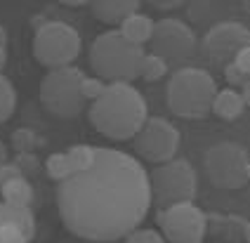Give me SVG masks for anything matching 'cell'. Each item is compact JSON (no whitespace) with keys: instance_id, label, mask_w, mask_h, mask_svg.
Segmentation results:
<instances>
[{"instance_id":"3","label":"cell","mask_w":250,"mask_h":243,"mask_svg":"<svg viewBox=\"0 0 250 243\" xmlns=\"http://www.w3.org/2000/svg\"><path fill=\"white\" fill-rule=\"evenodd\" d=\"M144 47L127 43L121 31L111 29L106 33H99L90 45V69L95 78L111 83H130L139 78V66L144 59Z\"/></svg>"},{"instance_id":"6","label":"cell","mask_w":250,"mask_h":243,"mask_svg":"<svg viewBox=\"0 0 250 243\" xmlns=\"http://www.w3.org/2000/svg\"><path fill=\"white\" fill-rule=\"evenodd\" d=\"M85 73L78 66H64L50 71L41 83V101L47 114L57 118H76L87 101L81 95Z\"/></svg>"},{"instance_id":"12","label":"cell","mask_w":250,"mask_h":243,"mask_svg":"<svg viewBox=\"0 0 250 243\" xmlns=\"http://www.w3.org/2000/svg\"><path fill=\"white\" fill-rule=\"evenodd\" d=\"M248 45H250L248 26L241 24V21H234V19H222V21L212 24L206 31V36H203V55L210 59V64L224 69Z\"/></svg>"},{"instance_id":"1","label":"cell","mask_w":250,"mask_h":243,"mask_svg":"<svg viewBox=\"0 0 250 243\" xmlns=\"http://www.w3.org/2000/svg\"><path fill=\"white\" fill-rule=\"evenodd\" d=\"M64 227L85 241H118L139 229L151 208L149 175L135 156L95 146V163L57 186Z\"/></svg>"},{"instance_id":"11","label":"cell","mask_w":250,"mask_h":243,"mask_svg":"<svg viewBox=\"0 0 250 243\" xmlns=\"http://www.w3.org/2000/svg\"><path fill=\"white\" fill-rule=\"evenodd\" d=\"M132 149L142 161H149L156 165L167 163L175 158L177 149H180V130L166 118L151 116L132 137Z\"/></svg>"},{"instance_id":"13","label":"cell","mask_w":250,"mask_h":243,"mask_svg":"<svg viewBox=\"0 0 250 243\" xmlns=\"http://www.w3.org/2000/svg\"><path fill=\"white\" fill-rule=\"evenodd\" d=\"M87 10L102 24L121 26L130 15L142 10V2H137V0H95V2H87Z\"/></svg>"},{"instance_id":"14","label":"cell","mask_w":250,"mask_h":243,"mask_svg":"<svg viewBox=\"0 0 250 243\" xmlns=\"http://www.w3.org/2000/svg\"><path fill=\"white\" fill-rule=\"evenodd\" d=\"M250 87L246 90H231V87H222L217 90L215 100H212V109L210 114H215L222 121H236L238 116H243V111L248 109V100H250Z\"/></svg>"},{"instance_id":"35","label":"cell","mask_w":250,"mask_h":243,"mask_svg":"<svg viewBox=\"0 0 250 243\" xmlns=\"http://www.w3.org/2000/svg\"><path fill=\"white\" fill-rule=\"evenodd\" d=\"M0 45H5V47H7V31L2 29V26H0Z\"/></svg>"},{"instance_id":"26","label":"cell","mask_w":250,"mask_h":243,"mask_svg":"<svg viewBox=\"0 0 250 243\" xmlns=\"http://www.w3.org/2000/svg\"><path fill=\"white\" fill-rule=\"evenodd\" d=\"M222 73H224V81L229 83L231 90H246V87H248V76L238 71L234 64H227L222 69Z\"/></svg>"},{"instance_id":"17","label":"cell","mask_w":250,"mask_h":243,"mask_svg":"<svg viewBox=\"0 0 250 243\" xmlns=\"http://www.w3.org/2000/svg\"><path fill=\"white\" fill-rule=\"evenodd\" d=\"M0 194H2V203H10V205H31L33 201V186L26 177H17L12 182L0 186Z\"/></svg>"},{"instance_id":"18","label":"cell","mask_w":250,"mask_h":243,"mask_svg":"<svg viewBox=\"0 0 250 243\" xmlns=\"http://www.w3.org/2000/svg\"><path fill=\"white\" fill-rule=\"evenodd\" d=\"M64 154L69 158L71 175L87 170L95 163V146H87V144H76V146H71L69 151H64Z\"/></svg>"},{"instance_id":"23","label":"cell","mask_w":250,"mask_h":243,"mask_svg":"<svg viewBox=\"0 0 250 243\" xmlns=\"http://www.w3.org/2000/svg\"><path fill=\"white\" fill-rule=\"evenodd\" d=\"M106 90V83L99 81L95 76H85L83 83H81V95H83L85 101H95L102 97V92Z\"/></svg>"},{"instance_id":"19","label":"cell","mask_w":250,"mask_h":243,"mask_svg":"<svg viewBox=\"0 0 250 243\" xmlns=\"http://www.w3.org/2000/svg\"><path fill=\"white\" fill-rule=\"evenodd\" d=\"M14 106H17V90H14L12 81L0 73V125L5 121H10V116L14 114Z\"/></svg>"},{"instance_id":"34","label":"cell","mask_w":250,"mask_h":243,"mask_svg":"<svg viewBox=\"0 0 250 243\" xmlns=\"http://www.w3.org/2000/svg\"><path fill=\"white\" fill-rule=\"evenodd\" d=\"M66 7H87V2H71V0H64Z\"/></svg>"},{"instance_id":"31","label":"cell","mask_w":250,"mask_h":243,"mask_svg":"<svg viewBox=\"0 0 250 243\" xmlns=\"http://www.w3.org/2000/svg\"><path fill=\"white\" fill-rule=\"evenodd\" d=\"M47 21H50V17H45V15H33L31 17V26H33V31H41Z\"/></svg>"},{"instance_id":"8","label":"cell","mask_w":250,"mask_h":243,"mask_svg":"<svg viewBox=\"0 0 250 243\" xmlns=\"http://www.w3.org/2000/svg\"><path fill=\"white\" fill-rule=\"evenodd\" d=\"M151 55L166 61V66H175L182 69L187 66L189 59L196 57L198 50V36L196 31L182 21L177 17H163L158 21H153V33H151Z\"/></svg>"},{"instance_id":"22","label":"cell","mask_w":250,"mask_h":243,"mask_svg":"<svg viewBox=\"0 0 250 243\" xmlns=\"http://www.w3.org/2000/svg\"><path fill=\"white\" fill-rule=\"evenodd\" d=\"M36 144H41V137L31 128H19L12 132V146L17 149V154H33Z\"/></svg>"},{"instance_id":"4","label":"cell","mask_w":250,"mask_h":243,"mask_svg":"<svg viewBox=\"0 0 250 243\" xmlns=\"http://www.w3.org/2000/svg\"><path fill=\"white\" fill-rule=\"evenodd\" d=\"M217 83L206 69L198 66H182L167 81L166 100L167 109L180 118L198 121L206 118L212 109V100L217 95Z\"/></svg>"},{"instance_id":"5","label":"cell","mask_w":250,"mask_h":243,"mask_svg":"<svg viewBox=\"0 0 250 243\" xmlns=\"http://www.w3.org/2000/svg\"><path fill=\"white\" fill-rule=\"evenodd\" d=\"M149 189H151V205H158V210L177 203H194L198 177L194 165L187 158H172L149 172Z\"/></svg>"},{"instance_id":"2","label":"cell","mask_w":250,"mask_h":243,"mask_svg":"<svg viewBox=\"0 0 250 243\" xmlns=\"http://www.w3.org/2000/svg\"><path fill=\"white\" fill-rule=\"evenodd\" d=\"M146 100L130 83H111L102 97L90 104V123L113 142H125L146 123Z\"/></svg>"},{"instance_id":"29","label":"cell","mask_w":250,"mask_h":243,"mask_svg":"<svg viewBox=\"0 0 250 243\" xmlns=\"http://www.w3.org/2000/svg\"><path fill=\"white\" fill-rule=\"evenodd\" d=\"M231 64H234L241 73H246V76H248L250 73V47H243L236 57L231 59Z\"/></svg>"},{"instance_id":"33","label":"cell","mask_w":250,"mask_h":243,"mask_svg":"<svg viewBox=\"0 0 250 243\" xmlns=\"http://www.w3.org/2000/svg\"><path fill=\"white\" fill-rule=\"evenodd\" d=\"M2 163H7V146L0 142V165H2Z\"/></svg>"},{"instance_id":"7","label":"cell","mask_w":250,"mask_h":243,"mask_svg":"<svg viewBox=\"0 0 250 243\" xmlns=\"http://www.w3.org/2000/svg\"><path fill=\"white\" fill-rule=\"evenodd\" d=\"M81 47H83V40L78 31L59 19H50L33 36V57L50 71L73 66V61L81 55Z\"/></svg>"},{"instance_id":"10","label":"cell","mask_w":250,"mask_h":243,"mask_svg":"<svg viewBox=\"0 0 250 243\" xmlns=\"http://www.w3.org/2000/svg\"><path fill=\"white\" fill-rule=\"evenodd\" d=\"M161 236L170 243H203L208 234V215L194 203H177L156 213Z\"/></svg>"},{"instance_id":"32","label":"cell","mask_w":250,"mask_h":243,"mask_svg":"<svg viewBox=\"0 0 250 243\" xmlns=\"http://www.w3.org/2000/svg\"><path fill=\"white\" fill-rule=\"evenodd\" d=\"M5 66H7V47H5V45H0V73H2Z\"/></svg>"},{"instance_id":"21","label":"cell","mask_w":250,"mask_h":243,"mask_svg":"<svg viewBox=\"0 0 250 243\" xmlns=\"http://www.w3.org/2000/svg\"><path fill=\"white\" fill-rule=\"evenodd\" d=\"M45 172H47V177L55 180V182H64L66 177H71V165H69L66 154H52V156H47V161H45Z\"/></svg>"},{"instance_id":"15","label":"cell","mask_w":250,"mask_h":243,"mask_svg":"<svg viewBox=\"0 0 250 243\" xmlns=\"http://www.w3.org/2000/svg\"><path fill=\"white\" fill-rule=\"evenodd\" d=\"M0 227H14L19 229L28 241L36 236V217L33 210L26 205H10L0 201Z\"/></svg>"},{"instance_id":"28","label":"cell","mask_w":250,"mask_h":243,"mask_svg":"<svg viewBox=\"0 0 250 243\" xmlns=\"http://www.w3.org/2000/svg\"><path fill=\"white\" fill-rule=\"evenodd\" d=\"M17 177H24V175L19 172V168L14 165L12 161H7V163L0 165V186L7 184V182H12V180H17Z\"/></svg>"},{"instance_id":"24","label":"cell","mask_w":250,"mask_h":243,"mask_svg":"<svg viewBox=\"0 0 250 243\" xmlns=\"http://www.w3.org/2000/svg\"><path fill=\"white\" fill-rule=\"evenodd\" d=\"M125 243H166V239L156 229H135L125 236Z\"/></svg>"},{"instance_id":"27","label":"cell","mask_w":250,"mask_h":243,"mask_svg":"<svg viewBox=\"0 0 250 243\" xmlns=\"http://www.w3.org/2000/svg\"><path fill=\"white\" fill-rule=\"evenodd\" d=\"M0 243H28V239L14 227H0Z\"/></svg>"},{"instance_id":"9","label":"cell","mask_w":250,"mask_h":243,"mask_svg":"<svg viewBox=\"0 0 250 243\" xmlns=\"http://www.w3.org/2000/svg\"><path fill=\"white\" fill-rule=\"evenodd\" d=\"M203 168L217 189H243L250 180V156L238 142L212 144L203 156Z\"/></svg>"},{"instance_id":"30","label":"cell","mask_w":250,"mask_h":243,"mask_svg":"<svg viewBox=\"0 0 250 243\" xmlns=\"http://www.w3.org/2000/svg\"><path fill=\"white\" fill-rule=\"evenodd\" d=\"M149 7L158 10V12H172V10L184 7V2L182 0H153V2H149Z\"/></svg>"},{"instance_id":"16","label":"cell","mask_w":250,"mask_h":243,"mask_svg":"<svg viewBox=\"0 0 250 243\" xmlns=\"http://www.w3.org/2000/svg\"><path fill=\"white\" fill-rule=\"evenodd\" d=\"M121 36H123L127 43L137 45V47H144V45L151 40V33H153V19L146 17L144 12H135L125 19L123 24L118 26Z\"/></svg>"},{"instance_id":"25","label":"cell","mask_w":250,"mask_h":243,"mask_svg":"<svg viewBox=\"0 0 250 243\" xmlns=\"http://www.w3.org/2000/svg\"><path fill=\"white\" fill-rule=\"evenodd\" d=\"M14 165L19 168V172L26 177V175H36V172L41 170V161L36 154H17V158L12 161Z\"/></svg>"},{"instance_id":"20","label":"cell","mask_w":250,"mask_h":243,"mask_svg":"<svg viewBox=\"0 0 250 243\" xmlns=\"http://www.w3.org/2000/svg\"><path fill=\"white\" fill-rule=\"evenodd\" d=\"M167 73V66L163 59H158L156 55H144L142 59V66H139V78L142 81H146V83H156V81H161V78H166Z\"/></svg>"}]
</instances>
